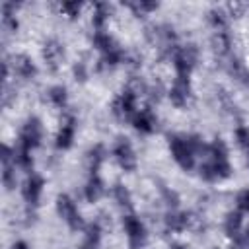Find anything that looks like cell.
Instances as JSON below:
<instances>
[{"label":"cell","mask_w":249,"mask_h":249,"mask_svg":"<svg viewBox=\"0 0 249 249\" xmlns=\"http://www.w3.org/2000/svg\"><path fill=\"white\" fill-rule=\"evenodd\" d=\"M200 158L202 161L198 163V177L204 183H222L233 175V165L230 161V150L220 136L206 142V148Z\"/></svg>","instance_id":"obj_1"},{"label":"cell","mask_w":249,"mask_h":249,"mask_svg":"<svg viewBox=\"0 0 249 249\" xmlns=\"http://www.w3.org/2000/svg\"><path fill=\"white\" fill-rule=\"evenodd\" d=\"M167 148L183 171H193L196 167V156H202L206 142L195 132H171L167 134Z\"/></svg>","instance_id":"obj_2"},{"label":"cell","mask_w":249,"mask_h":249,"mask_svg":"<svg viewBox=\"0 0 249 249\" xmlns=\"http://www.w3.org/2000/svg\"><path fill=\"white\" fill-rule=\"evenodd\" d=\"M200 60V49L195 43H185L175 49L171 54V64L175 70V76H191Z\"/></svg>","instance_id":"obj_3"},{"label":"cell","mask_w":249,"mask_h":249,"mask_svg":"<svg viewBox=\"0 0 249 249\" xmlns=\"http://www.w3.org/2000/svg\"><path fill=\"white\" fill-rule=\"evenodd\" d=\"M138 99H140V93L130 86H124V89L113 97L109 111L117 121H130L138 111Z\"/></svg>","instance_id":"obj_4"},{"label":"cell","mask_w":249,"mask_h":249,"mask_svg":"<svg viewBox=\"0 0 249 249\" xmlns=\"http://www.w3.org/2000/svg\"><path fill=\"white\" fill-rule=\"evenodd\" d=\"M43 138H45V124L39 117L31 115L23 121V124L19 126V132H18V140L16 144L19 148H25L29 152L37 150L41 144H43Z\"/></svg>","instance_id":"obj_5"},{"label":"cell","mask_w":249,"mask_h":249,"mask_svg":"<svg viewBox=\"0 0 249 249\" xmlns=\"http://www.w3.org/2000/svg\"><path fill=\"white\" fill-rule=\"evenodd\" d=\"M54 208H56L58 218L68 226V230H72V231H84V228L88 226L84 222V218H82V212H80L76 200L70 195H66V193L58 195L56 196V202H54Z\"/></svg>","instance_id":"obj_6"},{"label":"cell","mask_w":249,"mask_h":249,"mask_svg":"<svg viewBox=\"0 0 249 249\" xmlns=\"http://www.w3.org/2000/svg\"><path fill=\"white\" fill-rule=\"evenodd\" d=\"M121 228L126 235L130 249H142L148 243V230L146 224L132 212H124L121 216Z\"/></svg>","instance_id":"obj_7"},{"label":"cell","mask_w":249,"mask_h":249,"mask_svg":"<svg viewBox=\"0 0 249 249\" xmlns=\"http://www.w3.org/2000/svg\"><path fill=\"white\" fill-rule=\"evenodd\" d=\"M111 156L115 160V163L124 171V173H132L138 167V156L136 150L130 142V138L126 136H119L113 146H111Z\"/></svg>","instance_id":"obj_8"},{"label":"cell","mask_w":249,"mask_h":249,"mask_svg":"<svg viewBox=\"0 0 249 249\" xmlns=\"http://www.w3.org/2000/svg\"><path fill=\"white\" fill-rule=\"evenodd\" d=\"M21 198L27 204V208L37 210V206L41 204V196L45 191V177L39 171H31L25 175L23 183H21Z\"/></svg>","instance_id":"obj_9"},{"label":"cell","mask_w":249,"mask_h":249,"mask_svg":"<svg viewBox=\"0 0 249 249\" xmlns=\"http://www.w3.org/2000/svg\"><path fill=\"white\" fill-rule=\"evenodd\" d=\"M167 97L171 101L173 107L177 109H185L191 99H193V82L191 76H175L169 89H167Z\"/></svg>","instance_id":"obj_10"},{"label":"cell","mask_w":249,"mask_h":249,"mask_svg":"<svg viewBox=\"0 0 249 249\" xmlns=\"http://www.w3.org/2000/svg\"><path fill=\"white\" fill-rule=\"evenodd\" d=\"M76 130H78V119L74 113H64L60 126L54 134V148L60 152H66L74 146L76 140Z\"/></svg>","instance_id":"obj_11"},{"label":"cell","mask_w":249,"mask_h":249,"mask_svg":"<svg viewBox=\"0 0 249 249\" xmlns=\"http://www.w3.org/2000/svg\"><path fill=\"white\" fill-rule=\"evenodd\" d=\"M41 56H43V62L45 66L51 70V72H56L60 66H62V60L66 56V49H64V43L56 37H49L43 47H41Z\"/></svg>","instance_id":"obj_12"},{"label":"cell","mask_w":249,"mask_h":249,"mask_svg":"<svg viewBox=\"0 0 249 249\" xmlns=\"http://www.w3.org/2000/svg\"><path fill=\"white\" fill-rule=\"evenodd\" d=\"M10 64V72H14V76H18L23 82L35 80L39 74V68L35 64V60L27 54V53H16L12 58H6Z\"/></svg>","instance_id":"obj_13"},{"label":"cell","mask_w":249,"mask_h":249,"mask_svg":"<svg viewBox=\"0 0 249 249\" xmlns=\"http://www.w3.org/2000/svg\"><path fill=\"white\" fill-rule=\"evenodd\" d=\"M130 124H132V128H134L138 134L150 136V134H154V132L158 130L160 121H158L156 111H154V109L148 105V107L138 109V111L134 113V117L130 119Z\"/></svg>","instance_id":"obj_14"},{"label":"cell","mask_w":249,"mask_h":249,"mask_svg":"<svg viewBox=\"0 0 249 249\" xmlns=\"http://www.w3.org/2000/svg\"><path fill=\"white\" fill-rule=\"evenodd\" d=\"M191 224H193L191 214L185 210H179V208L167 210L163 216V228H165V231H171V233H183L185 230L191 228Z\"/></svg>","instance_id":"obj_15"},{"label":"cell","mask_w":249,"mask_h":249,"mask_svg":"<svg viewBox=\"0 0 249 249\" xmlns=\"http://www.w3.org/2000/svg\"><path fill=\"white\" fill-rule=\"evenodd\" d=\"M103 230L105 226L99 220L89 222L84 231H82V241L78 245V249H101V239H103Z\"/></svg>","instance_id":"obj_16"},{"label":"cell","mask_w":249,"mask_h":249,"mask_svg":"<svg viewBox=\"0 0 249 249\" xmlns=\"http://www.w3.org/2000/svg\"><path fill=\"white\" fill-rule=\"evenodd\" d=\"M105 193H107V187H105V181L101 179L99 173L89 175L88 181H86V185H84V189H82V195H84L86 202H89V204L99 202L105 196Z\"/></svg>","instance_id":"obj_17"},{"label":"cell","mask_w":249,"mask_h":249,"mask_svg":"<svg viewBox=\"0 0 249 249\" xmlns=\"http://www.w3.org/2000/svg\"><path fill=\"white\" fill-rule=\"evenodd\" d=\"M113 10L115 6L109 4V2H95L93 8H91V27L93 31H105L107 29V23L113 16Z\"/></svg>","instance_id":"obj_18"},{"label":"cell","mask_w":249,"mask_h":249,"mask_svg":"<svg viewBox=\"0 0 249 249\" xmlns=\"http://www.w3.org/2000/svg\"><path fill=\"white\" fill-rule=\"evenodd\" d=\"M222 230H224L226 237L233 239V243H235L241 237V233H243V214L239 210L226 212L224 222H222Z\"/></svg>","instance_id":"obj_19"},{"label":"cell","mask_w":249,"mask_h":249,"mask_svg":"<svg viewBox=\"0 0 249 249\" xmlns=\"http://www.w3.org/2000/svg\"><path fill=\"white\" fill-rule=\"evenodd\" d=\"M91 47L99 53V54H107V53H111V51H115V49H119L121 47V43L105 29V31H93L91 33Z\"/></svg>","instance_id":"obj_20"},{"label":"cell","mask_w":249,"mask_h":249,"mask_svg":"<svg viewBox=\"0 0 249 249\" xmlns=\"http://www.w3.org/2000/svg\"><path fill=\"white\" fill-rule=\"evenodd\" d=\"M105 160H107V148L103 146V144H93L88 152H86V165H88V171H89V175H93V173H99V169H101V165L105 163Z\"/></svg>","instance_id":"obj_21"},{"label":"cell","mask_w":249,"mask_h":249,"mask_svg":"<svg viewBox=\"0 0 249 249\" xmlns=\"http://www.w3.org/2000/svg\"><path fill=\"white\" fill-rule=\"evenodd\" d=\"M230 12L228 8L224 6H214L206 12V21L208 25L212 27V31H222V29H228V23H230Z\"/></svg>","instance_id":"obj_22"},{"label":"cell","mask_w":249,"mask_h":249,"mask_svg":"<svg viewBox=\"0 0 249 249\" xmlns=\"http://www.w3.org/2000/svg\"><path fill=\"white\" fill-rule=\"evenodd\" d=\"M111 196H113L115 204L121 210H124V212H130L132 210V193H130V189L124 183H115L111 187Z\"/></svg>","instance_id":"obj_23"},{"label":"cell","mask_w":249,"mask_h":249,"mask_svg":"<svg viewBox=\"0 0 249 249\" xmlns=\"http://www.w3.org/2000/svg\"><path fill=\"white\" fill-rule=\"evenodd\" d=\"M45 93H47V101H49L54 109L64 111V109L68 107V89H66V86L54 84V86H51Z\"/></svg>","instance_id":"obj_24"},{"label":"cell","mask_w":249,"mask_h":249,"mask_svg":"<svg viewBox=\"0 0 249 249\" xmlns=\"http://www.w3.org/2000/svg\"><path fill=\"white\" fill-rule=\"evenodd\" d=\"M126 10L132 12V16L136 18H146L150 14H154L156 10H160V2H150V0H134V2H124L123 4Z\"/></svg>","instance_id":"obj_25"},{"label":"cell","mask_w":249,"mask_h":249,"mask_svg":"<svg viewBox=\"0 0 249 249\" xmlns=\"http://www.w3.org/2000/svg\"><path fill=\"white\" fill-rule=\"evenodd\" d=\"M16 163L14 161H8V163H2V185L6 191H14L18 187V175H16Z\"/></svg>","instance_id":"obj_26"},{"label":"cell","mask_w":249,"mask_h":249,"mask_svg":"<svg viewBox=\"0 0 249 249\" xmlns=\"http://www.w3.org/2000/svg\"><path fill=\"white\" fill-rule=\"evenodd\" d=\"M160 195H161V200L165 202V206H167L169 210L179 208L181 198H179V195H177L175 189H171V187H167V185H160Z\"/></svg>","instance_id":"obj_27"},{"label":"cell","mask_w":249,"mask_h":249,"mask_svg":"<svg viewBox=\"0 0 249 249\" xmlns=\"http://www.w3.org/2000/svg\"><path fill=\"white\" fill-rule=\"evenodd\" d=\"M233 138H235L237 148H239L243 154L249 152V126H247V124H237L235 130H233Z\"/></svg>","instance_id":"obj_28"},{"label":"cell","mask_w":249,"mask_h":249,"mask_svg":"<svg viewBox=\"0 0 249 249\" xmlns=\"http://www.w3.org/2000/svg\"><path fill=\"white\" fill-rule=\"evenodd\" d=\"M72 76H74V80L80 82V84L88 82V78H89V64H88L84 58H78V60L72 64Z\"/></svg>","instance_id":"obj_29"},{"label":"cell","mask_w":249,"mask_h":249,"mask_svg":"<svg viewBox=\"0 0 249 249\" xmlns=\"http://www.w3.org/2000/svg\"><path fill=\"white\" fill-rule=\"evenodd\" d=\"M82 10H84V4H80V2H62V4H58V12L62 16H66L68 19L80 18Z\"/></svg>","instance_id":"obj_30"},{"label":"cell","mask_w":249,"mask_h":249,"mask_svg":"<svg viewBox=\"0 0 249 249\" xmlns=\"http://www.w3.org/2000/svg\"><path fill=\"white\" fill-rule=\"evenodd\" d=\"M235 210H239L241 214H249V187L235 193Z\"/></svg>","instance_id":"obj_31"},{"label":"cell","mask_w":249,"mask_h":249,"mask_svg":"<svg viewBox=\"0 0 249 249\" xmlns=\"http://www.w3.org/2000/svg\"><path fill=\"white\" fill-rule=\"evenodd\" d=\"M241 249H249V228H243V233H241V237L235 241Z\"/></svg>","instance_id":"obj_32"},{"label":"cell","mask_w":249,"mask_h":249,"mask_svg":"<svg viewBox=\"0 0 249 249\" xmlns=\"http://www.w3.org/2000/svg\"><path fill=\"white\" fill-rule=\"evenodd\" d=\"M10 249H31V245L27 241H23V239H18V241H14L10 245Z\"/></svg>","instance_id":"obj_33"},{"label":"cell","mask_w":249,"mask_h":249,"mask_svg":"<svg viewBox=\"0 0 249 249\" xmlns=\"http://www.w3.org/2000/svg\"><path fill=\"white\" fill-rule=\"evenodd\" d=\"M167 249H189V245H185V243H181V241H171Z\"/></svg>","instance_id":"obj_34"},{"label":"cell","mask_w":249,"mask_h":249,"mask_svg":"<svg viewBox=\"0 0 249 249\" xmlns=\"http://www.w3.org/2000/svg\"><path fill=\"white\" fill-rule=\"evenodd\" d=\"M245 163H247V167H249V152H245Z\"/></svg>","instance_id":"obj_35"}]
</instances>
